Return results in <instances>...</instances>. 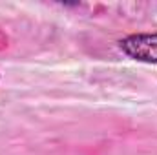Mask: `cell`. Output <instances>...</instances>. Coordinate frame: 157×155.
<instances>
[{
  "instance_id": "cell-1",
  "label": "cell",
  "mask_w": 157,
  "mask_h": 155,
  "mask_svg": "<svg viewBox=\"0 0 157 155\" xmlns=\"http://www.w3.org/2000/svg\"><path fill=\"white\" fill-rule=\"evenodd\" d=\"M119 47L133 60L157 64V33L130 35L119 42Z\"/></svg>"
}]
</instances>
